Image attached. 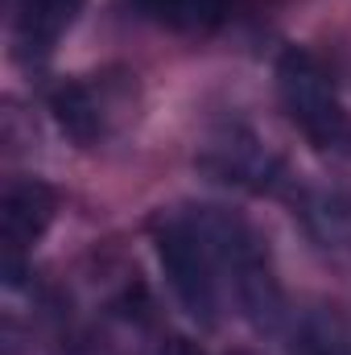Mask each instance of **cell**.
<instances>
[{"label":"cell","instance_id":"1","mask_svg":"<svg viewBox=\"0 0 351 355\" xmlns=\"http://www.w3.org/2000/svg\"><path fill=\"white\" fill-rule=\"evenodd\" d=\"M153 248L157 261L166 268V281L182 302V310L211 327L215 310H219V289H215V261L207 252V244L198 240V232L190 227V219H162L153 227Z\"/></svg>","mask_w":351,"mask_h":355},{"label":"cell","instance_id":"2","mask_svg":"<svg viewBox=\"0 0 351 355\" xmlns=\"http://www.w3.org/2000/svg\"><path fill=\"white\" fill-rule=\"evenodd\" d=\"M277 87L289 120L314 141V145H335L348 128V116L327 83L323 67L306 50H285L277 62Z\"/></svg>","mask_w":351,"mask_h":355},{"label":"cell","instance_id":"3","mask_svg":"<svg viewBox=\"0 0 351 355\" xmlns=\"http://www.w3.org/2000/svg\"><path fill=\"white\" fill-rule=\"evenodd\" d=\"M54 219V190L37 178H25V182H12L4 190V202H0V227H4V240L8 248H29L33 240L46 236Z\"/></svg>","mask_w":351,"mask_h":355},{"label":"cell","instance_id":"4","mask_svg":"<svg viewBox=\"0 0 351 355\" xmlns=\"http://www.w3.org/2000/svg\"><path fill=\"white\" fill-rule=\"evenodd\" d=\"M128 8L145 21L170 25L182 33H198V29H211L223 21L228 0H128Z\"/></svg>","mask_w":351,"mask_h":355},{"label":"cell","instance_id":"5","mask_svg":"<svg viewBox=\"0 0 351 355\" xmlns=\"http://www.w3.org/2000/svg\"><path fill=\"white\" fill-rule=\"evenodd\" d=\"M50 112H54V124L75 145H91L99 137V128H103L99 103L91 99V91L83 83H62V87L50 91Z\"/></svg>","mask_w":351,"mask_h":355},{"label":"cell","instance_id":"6","mask_svg":"<svg viewBox=\"0 0 351 355\" xmlns=\"http://www.w3.org/2000/svg\"><path fill=\"white\" fill-rule=\"evenodd\" d=\"M83 0H17V25L21 37L37 50H50L54 37L79 17Z\"/></svg>","mask_w":351,"mask_h":355},{"label":"cell","instance_id":"7","mask_svg":"<svg viewBox=\"0 0 351 355\" xmlns=\"http://www.w3.org/2000/svg\"><path fill=\"white\" fill-rule=\"evenodd\" d=\"M289 355H348L343 327H339L331 314H323V310L306 314V318L298 322V331H293Z\"/></svg>","mask_w":351,"mask_h":355},{"label":"cell","instance_id":"8","mask_svg":"<svg viewBox=\"0 0 351 355\" xmlns=\"http://www.w3.org/2000/svg\"><path fill=\"white\" fill-rule=\"evenodd\" d=\"M207 166L223 178V182H248V178L268 174V157H261L257 141H248V137H244V141L215 145L211 157H207Z\"/></svg>","mask_w":351,"mask_h":355},{"label":"cell","instance_id":"9","mask_svg":"<svg viewBox=\"0 0 351 355\" xmlns=\"http://www.w3.org/2000/svg\"><path fill=\"white\" fill-rule=\"evenodd\" d=\"M162 355H203V352H198L190 339H170V343L162 347Z\"/></svg>","mask_w":351,"mask_h":355}]
</instances>
